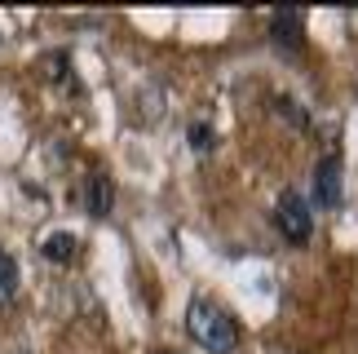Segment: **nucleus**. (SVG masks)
Listing matches in <instances>:
<instances>
[{
    "label": "nucleus",
    "instance_id": "obj_6",
    "mask_svg": "<svg viewBox=\"0 0 358 354\" xmlns=\"http://www.w3.org/2000/svg\"><path fill=\"white\" fill-rule=\"evenodd\" d=\"M76 248H80V239L71 235V230H58V235H49V239H45V248H40V253H45V262L66 266V262L76 257Z\"/></svg>",
    "mask_w": 358,
    "mask_h": 354
},
{
    "label": "nucleus",
    "instance_id": "obj_5",
    "mask_svg": "<svg viewBox=\"0 0 358 354\" xmlns=\"http://www.w3.org/2000/svg\"><path fill=\"white\" fill-rule=\"evenodd\" d=\"M111 204H115L111 177H106V173H89L85 177V208H89V217H106V213H111Z\"/></svg>",
    "mask_w": 358,
    "mask_h": 354
},
{
    "label": "nucleus",
    "instance_id": "obj_9",
    "mask_svg": "<svg viewBox=\"0 0 358 354\" xmlns=\"http://www.w3.org/2000/svg\"><path fill=\"white\" fill-rule=\"evenodd\" d=\"M186 138H190V151H199V155H208L213 146H217V133H213V125H208V120H195Z\"/></svg>",
    "mask_w": 358,
    "mask_h": 354
},
{
    "label": "nucleus",
    "instance_id": "obj_2",
    "mask_svg": "<svg viewBox=\"0 0 358 354\" xmlns=\"http://www.w3.org/2000/svg\"><path fill=\"white\" fill-rule=\"evenodd\" d=\"M274 226L283 230V239L306 243V239H310V230H314V213H310V204L301 199L296 190H283L279 208H274Z\"/></svg>",
    "mask_w": 358,
    "mask_h": 354
},
{
    "label": "nucleus",
    "instance_id": "obj_10",
    "mask_svg": "<svg viewBox=\"0 0 358 354\" xmlns=\"http://www.w3.org/2000/svg\"><path fill=\"white\" fill-rule=\"evenodd\" d=\"M274 111L292 120V129H306V125H310V120H306V111H301V106H296L292 98H274Z\"/></svg>",
    "mask_w": 358,
    "mask_h": 354
},
{
    "label": "nucleus",
    "instance_id": "obj_7",
    "mask_svg": "<svg viewBox=\"0 0 358 354\" xmlns=\"http://www.w3.org/2000/svg\"><path fill=\"white\" fill-rule=\"evenodd\" d=\"M13 292H18V262L0 248V306L13 302Z\"/></svg>",
    "mask_w": 358,
    "mask_h": 354
},
{
    "label": "nucleus",
    "instance_id": "obj_4",
    "mask_svg": "<svg viewBox=\"0 0 358 354\" xmlns=\"http://www.w3.org/2000/svg\"><path fill=\"white\" fill-rule=\"evenodd\" d=\"M270 36H274L279 49L301 53V45H306V13H301V9H279L270 18Z\"/></svg>",
    "mask_w": 358,
    "mask_h": 354
},
{
    "label": "nucleus",
    "instance_id": "obj_8",
    "mask_svg": "<svg viewBox=\"0 0 358 354\" xmlns=\"http://www.w3.org/2000/svg\"><path fill=\"white\" fill-rule=\"evenodd\" d=\"M45 66H49V80H58L62 89H76V76H71V58H66V53H49L45 58Z\"/></svg>",
    "mask_w": 358,
    "mask_h": 354
},
{
    "label": "nucleus",
    "instance_id": "obj_3",
    "mask_svg": "<svg viewBox=\"0 0 358 354\" xmlns=\"http://www.w3.org/2000/svg\"><path fill=\"white\" fill-rule=\"evenodd\" d=\"M314 204L319 208H341L345 204V177H341V155H323L314 164Z\"/></svg>",
    "mask_w": 358,
    "mask_h": 354
},
{
    "label": "nucleus",
    "instance_id": "obj_1",
    "mask_svg": "<svg viewBox=\"0 0 358 354\" xmlns=\"http://www.w3.org/2000/svg\"><path fill=\"white\" fill-rule=\"evenodd\" d=\"M186 328H190V337H195V346L208 350V354H230V350L239 346L235 319H230L217 302H208V297H195V302H190Z\"/></svg>",
    "mask_w": 358,
    "mask_h": 354
},
{
    "label": "nucleus",
    "instance_id": "obj_11",
    "mask_svg": "<svg viewBox=\"0 0 358 354\" xmlns=\"http://www.w3.org/2000/svg\"><path fill=\"white\" fill-rule=\"evenodd\" d=\"M150 354H173V350H150Z\"/></svg>",
    "mask_w": 358,
    "mask_h": 354
}]
</instances>
